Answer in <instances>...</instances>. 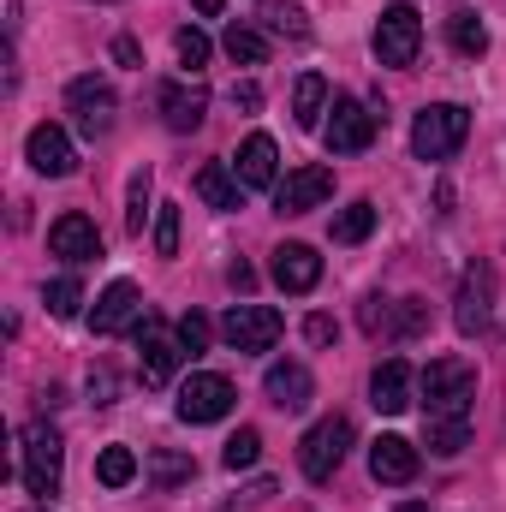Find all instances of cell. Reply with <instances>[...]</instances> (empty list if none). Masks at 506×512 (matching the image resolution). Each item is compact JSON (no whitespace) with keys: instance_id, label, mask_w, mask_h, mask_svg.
<instances>
[{"instance_id":"9","label":"cell","mask_w":506,"mask_h":512,"mask_svg":"<svg viewBox=\"0 0 506 512\" xmlns=\"http://www.w3.org/2000/svg\"><path fill=\"white\" fill-rule=\"evenodd\" d=\"M280 310H268V304H233L227 310V322H221V340L233 346V352H268L274 340H280Z\"/></svg>"},{"instance_id":"16","label":"cell","mask_w":506,"mask_h":512,"mask_svg":"<svg viewBox=\"0 0 506 512\" xmlns=\"http://www.w3.org/2000/svg\"><path fill=\"white\" fill-rule=\"evenodd\" d=\"M48 251L66 256V262H96V256H102V233H96L90 215H60V221L48 227Z\"/></svg>"},{"instance_id":"19","label":"cell","mask_w":506,"mask_h":512,"mask_svg":"<svg viewBox=\"0 0 506 512\" xmlns=\"http://www.w3.org/2000/svg\"><path fill=\"white\" fill-rule=\"evenodd\" d=\"M370 477H376V483H393V489L411 483V477H417V447H411L405 435H381L376 447H370Z\"/></svg>"},{"instance_id":"31","label":"cell","mask_w":506,"mask_h":512,"mask_svg":"<svg viewBox=\"0 0 506 512\" xmlns=\"http://www.w3.org/2000/svg\"><path fill=\"white\" fill-rule=\"evenodd\" d=\"M149 191H155V173L149 167H137L131 173V191H126V233H143V221H149Z\"/></svg>"},{"instance_id":"29","label":"cell","mask_w":506,"mask_h":512,"mask_svg":"<svg viewBox=\"0 0 506 512\" xmlns=\"http://www.w3.org/2000/svg\"><path fill=\"white\" fill-rule=\"evenodd\" d=\"M131 477H137V453H131V447H102L96 483H102V489H126Z\"/></svg>"},{"instance_id":"10","label":"cell","mask_w":506,"mask_h":512,"mask_svg":"<svg viewBox=\"0 0 506 512\" xmlns=\"http://www.w3.org/2000/svg\"><path fill=\"white\" fill-rule=\"evenodd\" d=\"M322 137H328V149H334V155H358V149H370V143H376V114H370L358 96H334Z\"/></svg>"},{"instance_id":"3","label":"cell","mask_w":506,"mask_h":512,"mask_svg":"<svg viewBox=\"0 0 506 512\" xmlns=\"http://www.w3.org/2000/svg\"><path fill=\"white\" fill-rule=\"evenodd\" d=\"M346 447H352V423L334 411V417H322V423H310V435L298 441V465H304V477L310 483H328L340 465H346Z\"/></svg>"},{"instance_id":"26","label":"cell","mask_w":506,"mask_h":512,"mask_svg":"<svg viewBox=\"0 0 506 512\" xmlns=\"http://www.w3.org/2000/svg\"><path fill=\"white\" fill-rule=\"evenodd\" d=\"M370 233H376V203L358 197V203H346V209L334 215V245H364Z\"/></svg>"},{"instance_id":"13","label":"cell","mask_w":506,"mask_h":512,"mask_svg":"<svg viewBox=\"0 0 506 512\" xmlns=\"http://www.w3.org/2000/svg\"><path fill=\"white\" fill-rule=\"evenodd\" d=\"M143 322V292L131 286V280H114L102 298H96V310H90V328L108 340V334H120V328H137Z\"/></svg>"},{"instance_id":"15","label":"cell","mask_w":506,"mask_h":512,"mask_svg":"<svg viewBox=\"0 0 506 512\" xmlns=\"http://www.w3.org/2000/svg\"><path fill=\"white\" fill-rule=\"evenodd\" d=\"M233 173H239V185H245V191H268V185H280V149H274V137H268V131H251V137L239 143Z\"/></svg>"},{"instance_id":"41","label":"cell","mask_w":506,"mask_h":512,"mask_svg":"<svg viewBox=\"0 0 506 512\" xmlns=\"http://www.w3.org/2000/svg\"><path fill=\"white\" fill-rule=\"evenodd\" d=\"M191 6H197L203 18H215V12H221V0H191Z\"/></svg>"},{"instance_id":"33","label":"cell","mask_w":506,"mask_h":512,"mask_svg":"<svg viewBox=\"0 0 506 512\" xmlns=\"http://www.w3.org/2000/svg\"><path fill=\"white\" fill-rule=\"evenodd\" d=\"M256 453H262V435H256V429H239V435L227 441L221 465H227V471H251V465H256Z\"/></svg>"},{"instance_id":"23","label":"cell","mask_w":506,"mask_h":512,"mask_svg":"<svg viewBox=\"0 0 506 512\" xmlns=\"http://www.w3.org/2000/svg\"><path fill=\"white\" fill-rule=\"evenodd\" d=\"M197 197H203L209 209H239V203H245V185H239V173H233L227 161H209V167L197 173Z\"/></svg>"},{"instance_id":"42","label":"cell","mask_w":506,"mask_h":512,"mask_svg":"<svg viewBox=\"0 0 506 512\" xmlns=\"http://www.w3.org/2000/svg\"><path fill=\"white\" fill-rule=\"evenodd\" d=\"M399 512H429V507H423V501H405V507H399Z\"/></svg>"},{"instance_id":"4","label":"cell","mask_w":506,"mask_h":512,"mask_svg":"<svg viewBox=\"0 0 506 512\" xmlns=\"http://www.w3.org/2000/svg\"><path fill=\"white\" fill-rule=\"evenodd\" d=\"M60 471H66V447L54 423H30L24 429V489L30 495H60Z\"/></svg>"},{"instance_id":"5","label":"cell","mask_w":506,"mask_h":512,"mask_svg":"<svg viewBox=\"0 0 506 512\" xmlns=\"http://www.w3.org/2000/svg\"><path fill=\"white\" fill-rule=\"evenodd\" d=\"M370 48H376L381 66H417V48H423V18H417V6H387L376 18V36H370Z\"/></svg>"},{"instance_id":"38","label":"cell","mask_w":506,"mask_h":512,"mask_svg":"<svg viewBox=\"0 0 506 512\" xmlns=\"http://www.w3.org/2000/svg\"><path fill=\"white\" fill-rule=\"evenodd\" d=\"M114 60H120V66H137L143 54H137V42H131V36H114Z\"/></svg>"},{"instance_id":"8","label":"cell","mask_w":506,"mask_h":512,"mask_svg":"<svg viewBox=\"0 0 506 512\" xmlns=\"http://www.w3.org/2000/svg\"><path fill=\"white\" fill-rule=\"evenodd\" d=\"M179 358H185L179 334H167L155 316H143L137 322V370H143V387H167L173 370H179Z\"/></svg>"},{"instance_id":"36","label":"cell","mask_w":506,"mask_h":512,"mask_svg":"<svg viewBox=\"0 0 506 512\" xmlns=\"http://www.w3.org/2000/svg\"><path fill=\"white\" fill-rule=\"evenodd\" d=\"M304 340H310V346H328V340H334V316H310V322H304Z\"/></svg>"},{"instance_id":"27","label":"cell","mask_w":506,"mask_h":512,"mask_svg":"<svg viewBox=\"0 0 506 512\" xmlns=\"http://www.w3.org/2000/svg\"><path fill=\"white\" fill-rule=\"evenodd\" d=\"M262 24H268L274 36H292V42L310 36V18H304V6H292V0H262Z\"/></svg>"},{"instance_id":"11","label":"cell","mask_w":506,"mask_h":512,"mask_svg":"<svg viewBox=\"0 0 506 512\" xmlns=\"http://www.w3.org/2000/svg\"><path fill=\"white\" fill-rule=\"evenodd\" d=\"M233 382L227 376H215V370H197L191 382L179 387V417L185 423H221L227 411H233Z\"/></svg>"},{"instance_id":"14","label":"cell","mask_w":506,"mask_h":512,"mask_svg":"<svg viewBox=\"0 0 506 512\" xmlns=\"http://www.w3.org/2000/svg\"><path fill=\"white\" fill-rule=\"evenodd\" d=\"M24 155H30V167H36L42 179H66V173L78 167V149H72V137L60 126H36L24 137Z\"/></svg>"},{"instance_id":"37","label":"cell","mask_w":506,"mask_h":512,"mask_svg":"<svg viewBox=\"0 0 506 512\" xmlns=\"http://www.w3.org/2000/svg\"><path fill=\"white\" fill-rule=\"evenodd\" d=\"M90 393H96V405H114V376L108 370H90Z\"/></svg>"},{"instance_id":"1","label":"cell","mask_w":506,"mask_h":512,"mask_svg":"<svg viewBox=\"0 0 506 512\" xmlns=\"http://www.w3.org/2000/svg\"><path fill=\"white\" fill-rule=\"evenodd\" d=\"M471 399H477V370L465 358H435L423 370V429L441 459L465 453L471 441Z\"/></svg>"},{"instance_id":"7","label":"cell","mask_w":506,"mask_h":512,"mask_svg":"<svg viewBox=\"0 0 506 512\" xmlns=\"http://www.w3.org/2000/svg\"><path fill=\"white\" fill-rule=\"evenodd\" d=\"M66 108H72V126L84 131V137H102V131H114V84L108 78H96V72H84V78H72L66 84Z\"/></svg>"},{"instance_id":"34","label":"cell","mask_w":506,"mask_h":512,"mask_svg":"<svg viewBox=\"0 0 506 512\" xmlns=\"http://www.w3.org/2000/svg\"><path fill=\"white\" fill-rule=\"evenodd\" d=\"M155 251L179 256V203H161L155 209Z\"/></svg>"},{"instance_id":"28","label":"cell","mask_w":506,"mask_h":512,"mask_svg":"<svg viewBox=\"0 0 506 512\" xmlns=\"http://www.w3.org/2000/svg\"><path fill=\"white\" fill-rule=\"evenodd\" d=\"M221 48H227V60H239V66H262V60H268V42H262V30H251V24H233V30L221 36Z\"/></svg>"},{"instance_id":"24","label":"cell","mask_w":506,"mask_h":512,"mask_svg":"<svg viewBox=\"0 0 506 512\" xmlns=\"http://www.w3.org/2000/svg\"><path fill=\"white\" fill-rule=\"evenodd\" d=\"M447 36H453V48H459L465 60H483V54H489V30H483V18H477L471 6H453V12H447Z\"/></svg>"},{"instance_id":"30","label":"cell","mask_w":506,"mask_h":512,"mask_svg":"<svg viewBox=\"0 0 506 512\" xmlns=\"http://www.w3.org/2000/svg\"><path fill=\"white\" fill-rule=\"evenodd\" d=\"M42 304H48V316H60V322H72L78 316V304H84V286L66 274V280H48L42 286Z\"/></svg>"},{"instance_id":"2","label":"cell","mask_w":506,"mask_h":512,"mask_svg":"<svg viewBox=\"0 0 506 512\" xmlns=\"http://www.w3.org/2000/svg\"><path fill=\"white\" fill-rule=\"evenodd\" d=\"M465 137H471V114L459 102H435L411 120V155L417 161H447V155L465 149Z\"/></svg>"},{"instance_id":"22","label":"cell","mask_w":506,"mask_h":512,"mask_svg":"<svg viewBox=\"0 0 506 512\" xmlns=\"http://www.w3.org/2000/svg\"><path fill=\"white\" fill-rule=\"evenodd\" d=\"M322 114H328V78H322V72H304V78L292 84V126L316 131Z\"/></svg>"},{"instance_id":"20","label":"cell","mask_w":506,"mask_h":512,"mask_svg":"<svg viewBox=\"0 0 506 512\" xmlns=\"http://www.w3.org/2000/svg\"><path fill=\"white\" fill-rule=\"evenodd\" d=\"M316 280H322V256L310 245H280L274 251V286L280 292H310Z\"/></svg>"},{"instance_id":"6","label":"cell","mask_w":506,"mask_h":512,"mask_svg":"<svg viewBox=\"0 0 506 512\" xmlns=\"http://www.w3.org/2000/svg\"><path fill=\"white\" fill-rule=\"evenodd\" d=\"M453 322L465 340H477L489 322H495V268L489 262H471L459 274V298H453Z\"/></svg>"},{"instance_id":"25","label":"cell","mask_w":506,"mask_h":512,"mask_svg":"<svg viewBox=\"0 0 506 512\" xmlns=\"http://www.w3.org/2000/svg\"><path fill=\"white\" fill-rule=\"evenodd\" d=\"M191 477H197V465H191L185 453H167V447L149 453V489H155V495H173V489L191 483Z\"/></svg>"},{"instance_id":"21","label":"cell","mask_w":506,"mask_h":512,"mask_svg":"<svg viewBox=\"0 0 506 512\" xmlns=\"http://www.w3.org/2000/svg\"><path fill=\"white\" fill-rule=\"evenodd\" d=\"M262 393H268L280 411H304V405L316 399V382H310L304 364H274V370L262 376Z\"/></svg>"},{"instance_id":"32","label":"cell","mask_w":506,"mask_h":512,"mask_svg":"<svg viewBox=\"0 0 506 512\" xmlns=\"http://www.w3.org/2000/svg\"><path fill=\"white\" fill-rule=\"evenodd\" d=\"M173 54H179L185 72H203V66H209V36H203V30H179V36H173Z\"/></svg>"},{"instance_id":"35","label":"cell","mask_w":506,"mask_h":512,"mask_svg":"<svg viewBox=\"0 0 506 512\" xmlns=\"http://www.w3.org/2000/svg\"><path fill=\"white\" fill-rule=\"evenodd\" d=\"M173 334H179L185 358H203V352H209V322H203L197 310H191V316H179V328H173Z\"/></svg>"},{"instance_id":"17","label":"cell","mask_w":506,"mask_h":512,"mask_svg":"<svg viewBox=\"0 0 506 512\" xmlns=\"http://www.w3.org/2000/svg\"><path fill=\"white\" fill-rule=\"evenodd\" d=\"M155 108H161L167 131H197L203 114H209V90H203V84H161Z\"/></svg>"},{"instance_id":"40","label":"cell","mask_w":506,"mask_h":512,"mask_svg":"<svg viewBox=\"0 0 506 512\" xmlns=\"http://www.w3.org/2000/svg\"><path fill=\"white\" fill-rule=\"evenodd\" d=\"M233 102H239V108H262V90H256V84H239Z\"/></svg>"},{"instance_id":"18","label":"cell","mask_w":506,"mask_h":512,"mask_svg":"<svg viewBox=\"0 0 506 512\" xmlns=\"http://www.w3.org/2000/svg\"><path fill=\"white\" fill-rule=\"evenodd\" d=\"M411 364L405 358H387V364H376V376H370V405L376 411H387V417H399V411H411Z\"/></svg>"},{"instance_id":"12","label":"cell","mask_w":506,"mask_h":512,"mask_svg":"<svg viewBox=\"0 0 506 512\" xmlns=\"http://www.w3.org/2000/svg\"><path fill=\"white\" fill-rule=\"evenodd\" d=\"M328 197H334V173L316 167V161H310V167H292V173L274 185V209H280V215H310V209L328 203Z\"/></svg>"},{"instance_id":"39","label":"cell","mask_w":506,"mask_h":512,"mask_svg":"<svg viewBox=\"0 0 506 512\" xmlns=\"http://www.w3.org/2000/svg\"><path fill=\"white\" fill-rule=\"evenodd\" d=\"M227 280H233L239 292H251V286H256V274H251V268H245V262H233V268H227Z\"/></svg>"}]
</instances>
